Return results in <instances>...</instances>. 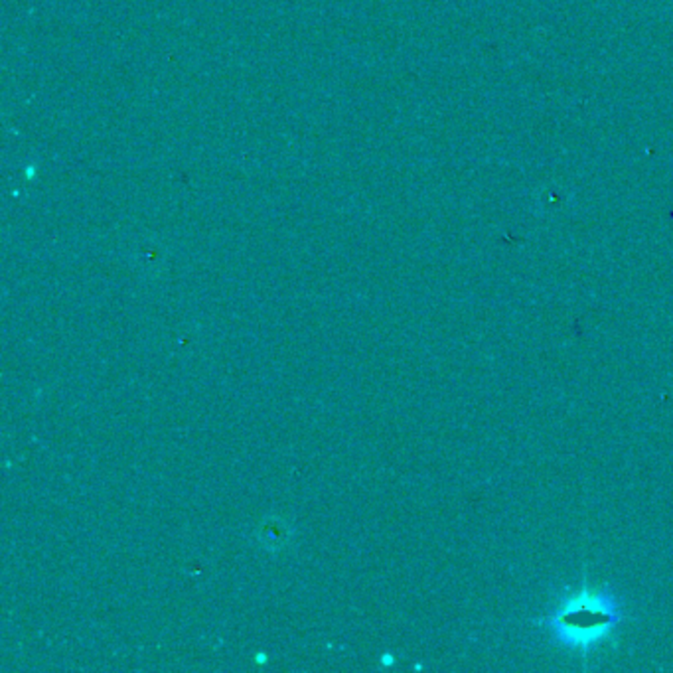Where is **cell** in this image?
<instances>
[{
    "mask_svg": "<svg viewBox=\"0 0 673 673\" xmlns=\"http://www.w3.org/2000/svg\"><path fill=\"white\" fill-rule=\"evenodd\" d=\"M622 616L618 598L608 588L583 587L561 600L543 622L557 644L588 654L605 644Z\"/></svg>",
    "mask_w": 673,
    "mask_h": 673,
    "instance_id": "6da1fadb",
    "label": "cell"
},
{
    "mask_svg": "<svg viewBox=\"0 0 673 673\" xmlns=\"http://www.w3.org/2000/svg\"><path fill=\"white\" fill-rule=\"evenodd\" d=\"M292 535H294L292 527L289 525L287 519H281V517H265L259 524V527L255 529V537H257V542L267 551H273V553L289 547L292 542Z\"/></svg>",
    "mask_w": 673,
    "mask_h": 673,
    "instance_id": "7a4b0ae2",
    "label": "cell"
}]
</instances>
